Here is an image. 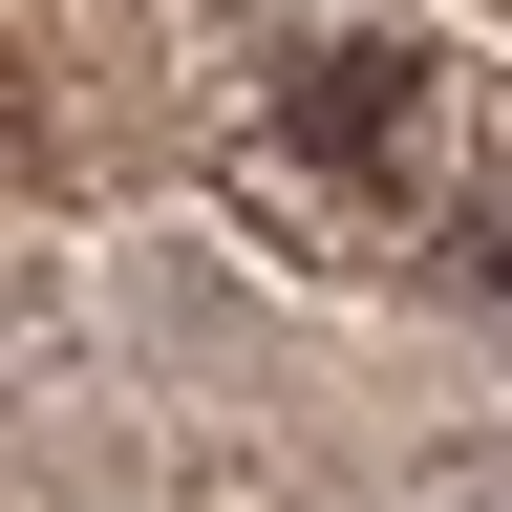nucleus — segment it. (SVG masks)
Wrapping results in <instances>:
<instances>
[{
	"mask_svg": "<svg viewBox=\"0 0 512 512\" xmlns=\"http://www.w3.org/2000/svg\"><path fill=\"white\" fill-rule=\"evenodd\" d=\"M278 150L342 192V214L427 235V214H448V171H470V107H448V64H427V43H320V64H278Z\"/></svg>",
	"mask_w": 512,
	"mask_h": 512,
	"instance_id": "obj_1",
	"label": "nucleus"
}]
</instances>
